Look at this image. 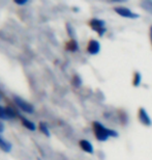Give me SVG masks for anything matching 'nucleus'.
Here are the masks:
<instances>
[{"label":"nucleus","instance_id":"nucleus-1","mask_svg":"<svg viewBox=\"0 0 152 160\" xmlns=\"http://www.w3.org/2000/svg\"><path fill=\"white\" fill-rule=\"evenodd\" d=\"M93 130H94V134H95V137L100 142H104L109 138L110 136L116 137L118 136V133L114 130L108 129L104 126L103 124L99 123V122H93Z\"/></svg>","mask_w":152,"mask_h":160},{"label":"nucleus","instance_id":"nucleus-2","mask_svg":"<svg viewBox=\"0 0 152 160\" xmlns=\"http://www.w3.org/2000/svg\"><path fill=\"white\" fill-rule=\"evenodd\" d=\"M104 21L99 20V19H92L89 22L90 27L92 28L94 31H96L99 34V37L104 36V33L106 32V27H104Z\"/></svg>","mask_w":152,"mask_h":160},{"label":"nucleus","instance_id":"nucleus-3","mask_svg":"<svg viewBox=\"0 0 152 160\" xmlns=\"http://www.w3.org/2000/svg\"><path fill=\"white\" fill-rule=\"evenodd\" d=\"M14 101L22 110L25 111V112L32 113L34 111V108H33L32 105H31L30 103H28V102H26L25 100H23V99L19 98V97H17V96H14Z\"/></svg>","mask_w":152,"mask_h":160},{"label":"nucleus","instance_id":"nucleus-4","mask_svg":"<svg viewBox=\"0 0 152 160\" xmlns=\"http://www.w3.org/2000/svg\"><path fill=\"white\" fill-rule=\"evenodd\" d=\"M117 14L122 16L124 18H129V19H135V18H139V15L138 14H135L132 12L131 9L127 8H123V6H118V8H114Z\"/></svg>","mask_w":152,"mask_h":160},{"label":"nucleus","instance_id":"nucleus-5","mask_svg":"<svg viewBox=\"0 0 152 160\" xmlns=\"http://www.w3.org/2000/svg\"><path fill=\"white\" fill-rule=\"evenodd\" d=\"M139 120H140L141 123L145 125V126H151V124H152V121L150 119L149 114L147 113V111L145 110L143 107L139 109Z\"/></svg>","mask_w":152,"mask_h":160},{"label":"nucleus","instance_id":"nucleus-6","mask_svg":"<svg viewBox=\"0 0 152 160\" xmlns=\"http://www.w3.org/2000/svg\"><path fill=\"white\" fill-rule=\"evenodd\" d=\"M15 111L12 109L11 107H2L0 106V119L2 120H9L15 118Z\"/></svg>","mask_w":152,"mask_h":160},{"label":"nucleus","instance_id":"nucleus-7","mask_svg":"<svg viewBox=\"0 0 152 160\" xmlns=\"http://www.w3.org/2000/svg\"><path fill=\"white\" fill-rule=\"evenodd\" d=\"M87 50L88 52H89L90 54H97L99 52L100 50V45L97 41L95 40H91L89 42V44H88V47H87Z\"/></svg>","mask_w":152,"mask_h":160},{"label":"nucleus","instance_id":"nucleus-8","mask_svg":"<svg viewBox=\"0 0 152 160\" xmlns=\"http://www.w3.org/2000/svg\"><path fill=\"white\" fill-rule=\"evenodd\" d=\"M80 147L82 148V150L85 152H87V153H90V154H92L93 153V147L92 145L88 142V140L86 139H82L80 140Z\"/></svg>","mask_w":152,"mask_h":160},{"label":"nucleus","instance_id":"nucleus-9","mask_svg":"<svg viewBox=\"0 0 152 160\" xmlns=\"http://www.w3.org/2000/svg\"><path fill=\"white\" fill-rule=\"evenodd\" d=\"M0 149L4 152H9L12 150V143L6 142L5 139H3L1 136H0Z\"/></svg>","mask_w":152,"mask_h":160},{"label":"nucleus","instance_id":"nucleus-10","mask_svg":"<svg viewBox=\"0 0 152 160\" xmlns=\"http://www.w3.org/2000/svg\"><path fill=\"white\" fill-rule=\"evenodd\" d=\"M21 121H22V123H23V125L27 128V129H29L31 131L35 130V125H34L32 122L28 121L27 119H25V118H23V117H21Z\"/></svg>","mask_w":152,"mask_h":160},{"label":"nucleus","instance_id":"nucleus-11","mask_svg":"<svg viewBox=\"0 0 152 160\" xmlns=\"http://www.w3.org/2000/svg\"><path fill=\"white\" fill-rule=\"evenodd\" d=\"M141 5L143 6L145 11H147L149 14L152 15V1H143L141 3Z\"/></svg>","mask_w":152,"mask_h":160},{"label":"nucleus","instance_id":"nucleus-12","mask_svg":"<svg viewBox=\"0 0 152 160\" xmlns=\"http://www.w3.org/2000/svg\"><path fill=\"white\" fill-rule=\"evenodd\" d=\"M66 48H67V50H69V51H76V50H78V44H77V42H76V41L68 42V44H67V46H66Z\"/></svg>","mask_w":152,"mask_h":160},{"label":"nucleus","instance_id":"nucleus-13","mask_svg":"<svg viewBox=\"0 0 152 160\" xmlns=\"http://www.w3.org/2000/svg\"><path fill=\"white\" fill-rule=\"evenodd\" d=\"M39 130L45 134L47 136H50V132H49V129H48V126L47 124L45 123H39Z\"/></svg>","mask_w":152,"mask_h":160},{"label":"nucleus","instance_id":"nucleus-14","mask_svg":"<svg viewBox=\"0 0 152 160\" xmlns=\"http://www.w3.org/2000/svg\"><path fill=\"white\" fill-rule=\"evenodd\" d=\"M141 79H142L141 74L139 72H136L135 76H134V82H132V84H134L135 86H138L141 83Z\"/></svg>","mask_w":152,"mask_h":160},{"label":"nucleus","instance_id":"nucleus-15","mask_svg":"<svg viewBox=\"0 0 152 160\" xmlns=\"http://www.w3.org/2000/svg\"><path fill=\"white\" fill-rule=\"evenodd\" d=\"M72 83H74V85H76V86H79V85H80L81 83H82L80 77H79V76H75L74 79H72Z\"/></svg>","mask_w":152,"mask_h":160},{"label":"nucleus","instance_id":"nucleus-16","mask_svg":"<svg viewBox=\"0 0 152 160\" xmlns=\"http://www.w3.org/2000/svg\"><path fill=\"white\" fill-rule=\"evenodd\" d=\"M3 131H4V125H3V123L0 122V133H2Z\"/></svg>","mask_w":152,"mask_h":160},{"label":"nucleus","instance_id":"nucleus-17","mask_svg":"<svg viewBox=\"0 0 152 160\" xmlns=\"http://www.w3.org/2000/svg\"><path fill=\"white\" fill-rule=\"evenodd\" d=\"M16 3L19 5H23V4H25V3H27V1H16Z\"/></svg>","mask_w":152,"mask_h":160},{"label":"nucleus","instance_id":"nucleus-18","mask_svg":"<svg viewBox=\"0 0 152 160\" xmlns=\"http://www.w3.org/2000/svg\"><path fill=\"white\" fill-rule=\"evenodd\" d=\"M150 36H151V39H152V27H151V29H150Z\"/></svg>","mask_w":152,"mask_h":160},{"label":"nucleus","instance_id":"nucleus-19","mask_svg":"<svg viewBox=\"0 0 152 160\" xmlns=\"http://www.w3.org/2000/svg\"><path fill=\"white\" fill-rule=\"evenodd\" d=\"M0 99H1V94H0Z\"/></svg>","mask_w":152,"mask_h":160}]
</instances>
